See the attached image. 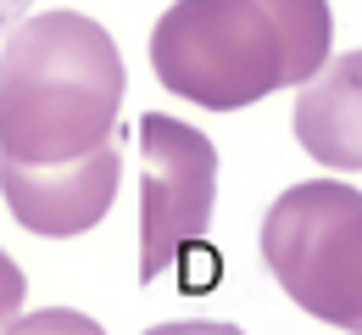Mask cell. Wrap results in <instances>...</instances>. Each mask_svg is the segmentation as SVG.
<instances>
[{
  "mask_svg": "<svg viewBox=\"0 0 362 335\" xmlns=\"http://www.w3.org/2000/svg\"><path fill=\"white\" fill-rule=\"evenodd\" d=\"M117 174H123V157L106 140L84 157H73V162H50V168L0 162V195H6V207L23 229L67 240L106 218V207L117 195Z\"/></svg>",
  "mask_w": 362,
  "mask_h": 335,
  "instance_id": "5",
  "label": "cell"
},
{
  "mask_svg": "<svg viewBox=\"0 0 362 335\" xmlns=\"http://www.w3.org/2000/svg\"><path fill=\"white\" fill-rule=\"evenodd\" d=\"M296 140L340 174H362V50L329 56L296 96Z\"/></svg>",
  "mask_w": 362,
  "mask_h": 335,
  "instance_id": "6",
  "label": "cell"
},
{
  "mask_svg": "<svg viewBox=\"0 0 362 335\" xmlns=\"http://www.w3.org/2000/svg\"><path fill=\"white\" fill-rule=\"evenodd\" d=\"M23 11H28V0H0V34H6V28H11Z\"/></svg>",
  "mask_w": 362,
  "mask_h": 335,
  "instance_id": "8",
  "label": "cell"
},
{
  "mask_svg": "<svg viewBox=\"0 0 362 335\" xmlns=\"http://www.w3.org/2000/svg\"><path fill=\"white\" fill-rule=\"evenodd\" d=\"M117 40L84 11H45L11 28L0 56V162L50 168L112 140L123 106Z\"/></svg>",
  "mask_w": 362,
  "mask_h": 335,
  "instance_id": "2",
  "label": "cell"
},
{
  "mask_svg": "<svg viewBox=\"0 0 362 335\" xmlns=\"http://www.w3.org/2000/svg\"><path fill=\"white\" fill-rule=\"evenodd\" d=\"M262 263L296 307L362 330V191L340 179L284 191L262 218Z\"/></svg>",
  "mask_w": 362,
  "mask_h": 335,
  "instance_id": "3",
  "label": "cell"
},
{
  "mask_svg": "<svg viewBox=\"0 0 362 335\" xmlns=\"http://www.w3.org/2000/svg\"><path fill=\"white\" fill-rule=\"evenodd\" d=\"M23 290H28V285H23V268H17V263L0 251V324H11V319H17Z\"/></svg>",
  "mask_w": 362,
  "mask_h": 335,
  "instance_id": "7",
  "label": "cell"
},
{
  "mask_svg": "<svg viewBox=\"0 0 362 335\" xmlns=\"http://www.w3.org/2000/svg\"><path fill=\"white\" fill-rule=\"evenodd\" d=\"M329 62L323 0H173L151 28V67L173 96L240 112Z\"/></svg>",
  "mask_w": 362,
  "mask_h": 335,
  "instance_id": "1",
  "label": "cell"
},
{
  "mask_svg": "<svg viewBox=\"0 0 362 335\" xmlns=\"http://www.w3.org/2000/svg\"><path fill=\"white\" fill-rule=\"evenodd\" d=\"M139 280H162L184 251H195L212 224L218 195V145L179 118H139Z\"/></svg>",
  "mask_w": 362,
  "mask_h": 335,
  "instance_id": "4",
  "label": "cell"
}]
</instances>
